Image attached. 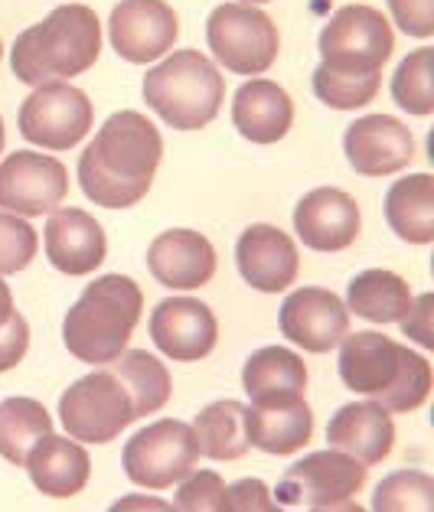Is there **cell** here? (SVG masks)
Returning <instances> with one entry per match:
<instances>
[{"label": "cell", "instance_id": "1", "mask_svg": "<svg viewBox=\"0 0 434 512\" xmlns=\"http://www.w3.org/2000/svg\"><path fill=\"white\" fill-rule=\"evenodd\" d=\"M102 56V20L85 4H62L43 23L23 30L10 49V69L27 85L69 82Z\"/></svg>", "mask_w": 434, "mask_h": 512}, {"label": "cell", "instance_id": "2", "mask_svg": "<svg viewBox=\"0 0 434 512\" xmlns=\"http://www.w3.org/2000/svg\"><path fill=\"white\" fill-rule=\"evenodd\" d=\"M144 314V291L128 274L95 278L62 320V343L85 366H108L128 349Z\"/></svg>", "mask_w": 434, "mask_h": 512}, {"label": "cell", "instance_id": "3", "mask_svg": "<svg viewBox=\"0 0 434 512\" xmlns=\"http://www.w3.org/2000/svg\"><path fill=\"white\" fill-rule=\"evenodd\" d=\"M144 102L173 131H200L216 121L226 102V79L200 49H180L157 59L144 76Z\"/></svg>", "mask_w": 434, "mask_h": 512}, {"label": "cell", "instance_id": "4", "mask_svg": "<svg viewBox=\"0 0 434 512\" xmlns=\"http://www.w3.org/2000/svg\"><path fill=\"white\" fill-rule=\"evenodd\" d=\"M369 480V467L363 460H356L350 454L327 447V451H314L301 457L297 464L284 470V477L278 483V490L271 493L278 506L288 509H356V496L363 493V486Z\"/></svg>", "mask_w": 434, "mask_h": 512}, {"label": "cell", "instance_id": "5", "mask_svg": "<svg viewBox=\"0 0 434 512\" xmlns=\"http://www.w3.org/2000/svg\"><path fill=\"white\" fill-rule=\"evenodd\" d=\"M209 53L222 69L235 76H262L281 53V36L275 20L252 4H222L206 20Z\"/></svg>", "mask_w": 434, "mask_h": 512}, {"label": "cell", "instance_id": "6", "mask_svg": "<svg viewBox=\"0 0 434 512\" xmlns=\"http://www.w3.org/2000/svg\"><path fill=\"white\" fill-rule=\"evenodd\" d=\"M59 421L66 434L82 444H111L124 428L138 421V415H134L131 392L124 389V382L115 372L98 369L62 392Z\"/></svg>", "mask_w": 434, "mask_h": 512}, {"label": "cell", "instance_id": "7", "mask_svg": "<svg viewBox=\"0 0 434 512\" xmlns=\"http://www.w3.org/2000/svg\"><path fill=\"white\" fill-rule=\"evenodd\" d=\"M200 457L203 454L193 424L164 418L147 424L124 444L121 464L128 480L144 490H170L193 467H200Z\"/></svg>", "mask_w": 434, "mask_h": 512}, {"label": "cell", "instance_id": "8", "mask_svg": "<svg viewBox=\"0 0 434 512\" xmlns=\"http://www.w3.org/2000/svg\"><path fill=\"white\" fill-rule=\"evenodd\" d=\"M320 62L337 72H382L395 53L392 23L369 4L340 7L320 30Z\"/></svg>", "mask_w": 434, "mask_h": 512}, {"label": "cell", "instance_id": "9", "mask_svg": "<svg viewBox=\"0 0 434 512\" xmlns=\"http://www.w3.org/2000/svg\"><path fill=\"white\" fill-rule=\"evenodd\" d=\"M95 124L89 95L72 82L36 85L20 108V134L43 151H69L82 144Z\"/></svg>", "mask_w": 434, "mask_h": 512}, {"label": "cell", "instance_id": "10", "mask_svg": "<svg viewBox=\"0 0 434 512\" xmlns=\"http://www.w3.org/2000/svg\"><path fill=\"white\" fill-rule=\"evenodd\" d=\"M69 193V170L43 151H14L0 160V209L23 219L49 216Z\"/></svg>", "mask_w": 434, "mask_h": 512}, {"label": "cell", "instance_id": "11", "mask_svg": "<svg viewBox=\"0 0 434 512\" xmlns=\"http://www.w3.org/2000/svg\"><path fill=\"white\" fill-rule=\"evenodd\" d=\"M180 36V17L167 0H121L108 17L111 49L131 66L164 59Z\"/></svg>", "mask_w": 434, "mask_h": 512}, {"label": "cell", "instance_id": "12", "mask_svg": "<svg viewBox=\"0 0 434 512\" xmlns=\"http://www.w3.org/2000/svg\"><path fill=\"white\" fill-rule=\"evenodd\" d=\"M92 144L102 164L124 180L154 183V173L164 160V137L141 111H115L98 128Z\"/></svg>", "mask_w": 434, "mask_h": 512}, {"label": "cell", "instance_id": "13", "mask_svg": "<svg viewBox=\"0 0 434 512\" xmlns=\"http://www.w3.org/2000/svg\"><path fill=\"white\" fill-rule=\"evenodd\" d=\"M281 333L304 353H330L350 333V310L327 287H297L281 304Z\"/></svg>", "mask_w": 434, "mask_h": 512}, {"label": "cell", "instance_id": "14", "mask_svg": "<svg viewBox=\"0 0 434 512\" xmlns=\"http://www.w3.org/2000/svg\"><path fill=\"white\" fill-rule=\"evenodd\" d=\"M343 154L363 177H392V173L408 170L418 154V144L405 121L392 115H366L346 128Z\"/></svg>", "mask_w": 434, "mask_h": 512}, {"label": "cell", "instance_id": "15", "mask_svg": "<svg viewBox=\"0 0 434 512\" xmlns=\"http://www.w3.org/2000/svg\"><path fill=\"white\" fill-rule=\"evenodd\" d=\"M294 232L314 252H343L363 232V212L346 190L317 186L294 206Z\"/></svg>", "mask_w": 434, "mask_h": 512}, {"label": "cell", "instance_id": "16", "mask_svg": "<svg viewBox=\"0 0 434 512\" xmlns=\"http://www.w3.org/2000/svg\"><path fill=\"white\" fill-rule=\"evenodd\" d=\"M151 340L173 362H200L219 343V320L196 297H167L151 314Z\"/></svg>", "mask_w": 434, "mask_h": 512}, {"label": "cell", "instance_id": "17", "mask_svg": "<svg viewBox=\"0 0 434 512\" xmlns=\"http://www.w3.org/2000/svg\"><path fill=\"white\" fill-rule=\"evenodd\" d=\"M235 261H239V274L248 287L258 294H281L297 281L301 271V255L288 232L268 222H255L248 226L239 242H235Z\"/></svg>", "mask_w": 434, "mask_h": 512}, {"label": "cell", "instance_id": "18", "mask_svg": "<svg viewBox=\"0 0 434 512\" xmlns=\"http://www.w3.org/2000/svg\"><path fill=\"white\" fill-rule=\"evenodd\" d=\"M46 258L56 271L69 278H85L92 274L108 255V235L102 222L89 216L85 209H53L43 229Z\"/></svg>", "mask_w": 434, "mask_h": 512}, {"label": "cell", "instance_id": "19", "mask_svg": "<svg viewBox=\"0 0 434 512\" xmlns=\"http://www.w3.org/2000/svg\"><path fill=\"white\" fill-rule=\"evenodd\" d=\"M147 268L170 291H196L216 274V248L196 229H167L147 248Z\"/></svg>", "mask_w": 434, "mask_h": 512}, {"label": "cell", "instance_id": "20", "mask_svg": "<svg viewBox=\"0 0 434 512\" xmlns=\"http://www.w3.org/2000/svg\"><path fill=\"white\" fill-rule=\"evenodd\" d=\"M402 343L376 330L346 333L340 340V379L350 392L379 398L399 376L402 366Z\"/></svg>", "mask_w": 434, "mask_h": 512}, {"label": "cell", "instance_id": "21", "mask_svg": "<svg viewBox=\"0 0 434 512\" xmlns=\"http://www.w3.org/2000/svg\"><path fill=\"white\" fill-rule=\"evenodd\" d=\"M307 366L301 353L288 346H262L245 359L242 389L255 408H281L304 402L307 395Z\"/></svg>", "mask_w": 434, "mask_h": 512}, {"label": "cell", "instance_id": "22", "mask_svg": "<svg viewBox=\"0 0 434 512\" xmlns=\"http://www.w3.org/2000/svg\"><path fill=\"white\" fill-rule=\"evenodd\" d=\"M327 444L356 460H363L366 467L382 464L395 447L392 411L382 408L376 398L343 405L327 424Z\"/></svg>", "mask_w": 434, "mask_h": 512}, {"label": "cell", "instance_id": "23", "mask_svg": "<svg viewBox=\"0 0 434 512\" xmlns=\"http://www.w3.org/2000/svg\"><path fill=\"white\" fill-rule=\"evenodd\" d=\"M27 473L30 483L49 499H72L79 496L92 477V460L89 451L76 437H59L56 431L40 437L27 454Z\"/></svg>", "mask_w": 434, "mask_h": 512}, {"label": "cell", "instance_id": "24", "mask_svg": "<svg viewBox=\"0 0 434 512\" xmlns=\"http://www.w3.org/2000/svg\"><path fill=\"white\" fill-rule=\"evenodd\" d=\"M232 124L245 141L278 144L294 124V102L278 82L252 79L232 98Z\"/></svg>", "mask_w": 434, "mask_h": 512}, {"label": "cell", "instance_id": "25", "mask_svg": "<svg viewBox=\"0 0 434 512\" xmlns=\"http://www.w3.org/2000/svg\"><path fill=\"white\" fill-rule=\"evenodd\" d=\"M245 437L248 447L271 457L297 454L314 437V411H310L307 398L281 408L245 405Z\"/></svg>", "mask_w": 434, "mask_h": 512}, {"label": "cell", "instance_id": "26", "mask_svg": "<svg viewBox=\"0 0 434 512\" xmlns=\"http://www.w3.org/2000/svg\"><path fill=\"white\" fill-rule=\"evenodd\" d=\"M386 222L408 245L434 242V177L408 173L395 180L386 193Z\"/></svg>", "mask_w": 434, "mask_h": 512}, {"label": "cell", "instance_id": "27", "mask_svg": "<svg viewBox=\"0 0 434 512\" xmlns=\"http://www.w3.org/2000/svg\"><path fill=\"white\" fill-rule=\"evenodd\" d=\"M412 287L402 278V274L386 271V268H369L359 271L356 278L346 287V310L356 317H363L369 323H379V327H389V323H399L408 307H412Z\"/></svg>", "mask_w": 434, "mask_h": 512}, {"label": "cell", "instance_id": "28", "mask_svg": "<svg viewBox=\"0 0 434 512\" xmlns=\"http://www.w3.org/2000/svg\"><path fill=\"white\" fill-rule=\"evenodd\" d=\"M105 369L115 372L124 382V389L131 392L134 415L138 418L157 415V411L170 402V395H173L170 369L157 356L147 353V349H124V353L111 359Z\"/></svg>", "mask_w": 434, "mask_h": 512}, {"label": "cell", "instance_id": "29", "mask_svg": "<svg viewBox=\"0 0 434 512\" xmlns=\"http://www.w3.org/2000/svg\"><path fill=\"white\" fill-rule=\"evenodd\" d=\"M53 434V418L43 402L27 395L7 398L0 402V457L7 464L23 467L27 464V454L33 451V444L40 437Z\"/></svg>", "mask_w": 434, "mask_h": 512}, {"label": "cell", "instance_id": "30", "mask_svg": "<svg viewBox=\"0 0 434 512\" xmlns=\"http://www.w3.org/2000/svg\"><path fill=\"white\" fill-rule=\"evenodd\" d=\"M196 441H200V454L209 460H239L248 454L245 437V405L235 398H222V402L206 405L193 421Z\"/></svg>", "mask_w": 434, "mask_h": 512}, {"label": "cell", "instance_id": "31", "mask_svg": "<svg viewBox=\"0 0 434 512\" xmlns=\"http://www.w3.org/2000/svg\"><path fill=\"white\" fill-rule=\"evenodd\" d=\"M79 186L82 193L102 209H131L151 193V183L141 180H124L115 170H108L98 157L95 144H89L79 157Z\"/></svg>", "mask_w": 434, "mask_h": 512}, {"label": "cell", "instance_id": "32", "mask_svg": "<svg viewBox=\"0 0 434 512\" xmlns=\"http://www.w3.org/2000/svg\"><path fill=\"white\" fill-rule=\"evenodd\" d=\"M395 105L415 118H428L434 111V49L418 46L408 53L392 76Z\"/></svg>", "mask_w": 434, "mask_h": 512}, {"label": "cell", "instance_id": "33", "mask_svg": "<svg viewBox=\"0 0 434 512\" xmlns=\"http://www.w3.org/2000/svg\"><path fill=\"white\" fill-rule=\"evenodd\" d=\"M314 95L333 111H356L366 108L382 89V72H337L324 62L314 69Z\"/></svg>", "mask_w": 434, "mask_h": 512}, {"label": "cell", "instance_id": "34", "mask_svg": "<svg viewBox=\"0 0 434 512\" xmlns=\"http://www.w3.org/2000/svg\"><path fill=\"white\" fill-rule=\"evenodd\" d=\"M434 389V372H431V362L415 353V349H402V366H399V376L382 392L376 402L392 411V415H412L421 405L431 398Z\"/></svg>", "mask_w": 434, "mask_h": 512}, {"label": "cell", "instance_id": "35", "mask_svg": "<svg viewBox=\"0 0 434 512\" xmlns=\"http://www.w3.org/2000/svg\"><path fill=\"white\" fill-rule=\"evenodd\" d=\"M376 512H431L434 509V477L425 470H395L372 493Z\"/></svg>", "mask_w": 434, "mask_h": 512}, {"label": "cell", "instance_id": "36", "mask_svg": "<svg viewBox=\"0 0 434 512\" xmlns=\"http://www.w3.org/2000/svg\"><path fill=\"white\" fill-rule=\"evenodd\" d=\"M40 252V235L23 216L0 209V274H20Z\"/></svg>", "mask_w": 434, "mask_h": 512}, {"label": "cell", "instance_id": "37", "mask_svg": "<svg viewBox=\"0 0 434 512\" xmlns=\"http://www.w3.org/2000/svg\"><path fill=\"white\" fill-rule=\"evenodd\" d=\"M173 509L183 512H226V480L216 470H190L177 483Z\"/></svg>", "mask_w": 434, "mask_h": 512}, {"label": "cell", "instance_id": "38", "mask_svg": "<svg viewBox=\"0 0 434 512\" xmlns=\"http://www.w3.org/2000/svg\"><path fill=\"white\" fill-rule=\"evenodd\" d=\"M389 14L405 36L415 40L434 36V0H389Z\"/></svg>", "mask_w": 434, "mask_h": 512}, {"label": "cell", "instance_id": "39", "mask_svg": "<svg viewBox=\"0 0 434 512\" xmlns=\"http://www.w3.org/2000/svg\"><path fill=\"white\" fill-rule=\"evenodd\" d=\"M278 509L271 486L258 477H245L226 486V512H271Z\"/></svg>", "mask_w": 434, "mask_h": 512}, {"label": "cell", "instance_id": "40", "mask_svg": "<svg viewBox=\"0 0 434 512\" xmlns=\"http://www.w3.org/2000/svg\"><path fill=\"white\" fill-rule=\"evenodd\" d=\"M27 349H30V323L14 310V317L0 327V376L17 369L23 356H27Z\"/></svg>", "mask_w": 434, "mask_h": 512}, {"label": "cell", "instance_id": "41", "mask_svg": "<svg viewBox=\"0 0 434 512\" xmlns=\"http://www.w3.org/2000/svg\"><path fill=\"white\" fill-rule=\"evenodd\" d=\"M402 333L421 349H434V294H421L412 297V307L408 314L399 320Z\"/></svg>", "mask_w": 434, "mask_h": 512}, {"label": "cell", "instance_id": "42", "mask_svg": "<svg viewBox=\"0 0 434 512\" xmlns=\"http://www.w3.org/2000/svg\"><path fill=\"white\" fill-rule=\"evenodd\" d=\"M121 509H173V506L160 503L154 496H124L115 503V512H121Z\"/></svg>", "mask_w": 434, "mask_h": 512}, {"label": "cell", "instance_id": "43", "mask_svg": "<svg viewBox=\"0 0 434 512\" xmlns=\"http://www.w3.org/2000/svg\"><path fill=\"white\" fill-rule=\"evenodd\" d=\"M14 291H10L7 287V281H4V274H0V327H4V323L14 317Z\"/></svg>", "mask_w": 434, "mask_h": 512}, {"label": "cell", "instance_id": "44", "mask_svg": "<svg viewBox=\"0 0 434 512\" xmlns=\"http://www.w3.org/2000/svg\"><path fill=\"white\" fill-rule=\"evenodd\" d=\"M4 137H7V131H4V118H0V151H4Z\"/></svg>", "mask_w": 434, "mask_h": 512}, {"label": "cell", "instance_id": "45", "mask_svg": "<svg viewBox=\"0 0 434 512\" xmlns=\"http://www.w3.org/2000/svg\"><path fill=\"white\" fill-rule=\"evenodd\" d=\"M239 4H252V7H258V4H268V0H239Z\"/></svg>", "mask_w": 434, "mask_h": 512}, {"label": "cell", "instance_id": "46", "mask_svg": "<svg viewBox=\"0 0 434 512\" xmlns=\"http://www.w3.org/2000/svg\"><path fill=\"white\" fill-rule=\"evenodd\" d=\"M0 59H4V43H0Z\"/></svg>", "mask_w": 434, "mask_h": 512}]
</instances>
